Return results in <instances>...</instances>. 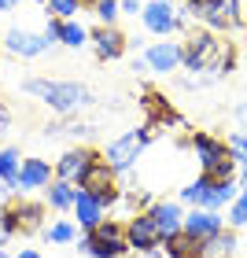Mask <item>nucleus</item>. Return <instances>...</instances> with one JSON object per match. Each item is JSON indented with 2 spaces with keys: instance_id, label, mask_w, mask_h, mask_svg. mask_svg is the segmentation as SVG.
I'll list each match as a JSON object with an SVG mask.
<instances>
[{
  "instance_id": "28",
  "label": "nucleus",
  "mask_w": 247,
  "mask_h": 258,
  "mask_svg": "<svg viewBox=\"0 0 247 258\" xmlns=\"http://www.w3.org/2000/svg\"><path fill=\"white\" fill-rule=\"evenodd\" d=\"M92 15L100 19V26H114L118 15H122V4H118V0H103V4L92 8Z\"/></svg>"
},
{
  "instance_id": "42",
  "label": "nucleus",
  "mask_w": 247,
  "mask_h": 258,
  "mask_svg": "<svg viewBox=\"0 0 247 258\" xmlns=\"http://www.w3.org/2000/svg\"><path fill=\"white\" fill-rule=\"evenodd\" d=\"M229 258H232V254H229Z\"/></svg>"
},
{
  "instance_id": "40",
  "label": "nucleus",
  "mask_w": 247,
  "mask_h": 258,
  "mask_svg": "<svg viewBox=\"0 0 247 258\" xmlns=\"http://www.w3.org/2000/svg\"><path fill=\"white\" fill-rule=\"evenodd\" d=\"M37 4H48V0H37Z\"/></svg>"
},
{
  "instance_id": "24",
  "label": "nucleus",
  "mask_w": 247,
  "mask_h": 258,
  "mask_svg": "<svg viewBox=\"0 0 247 258\" xmlns=\"http://www.w3.org/2000/svg\"><path fill=\"white\" fill-rule=\"evenodd\" d=\"M203 247H207V258H229L236 251V229H221L218 236L203 240Z\"/></svg>"
},
{
  "instance_id": "30",
  "label": "nucleus",
  "mask_w": 247,
  "mask_h": 258,
  "mask_svg": "<svg viewBox=\"0 0 247 258\" xmlns=\"http://www.w3.org/2000/svg\"><path fill=\"white\" fill-rule=\"evenodd\" d=\"M229 225H232V229H240V225H247V184L240 188V196H236V203L229 207Z\"/></svg>"
},
{
  "instance_id": "9",
  "label": "nucleus",
  "mask_w": 247,
  "mask_h": 258,
  "mask_svg": "<svg viewBox=\"0 0 247 258\" xmlns=\"http://www.w3.org/2000/svg\"><path fill=\"white\" fill-rule=\"evenodd\" d=\"M126 236H129V247L133 251H159L162 247V236H159V229H155V221H151V214L144 210V214H133L126 221Z\"/></svg>"
},
{
  "instance_id": "35",
  "label": "nucleus",
  "mask_w": 247,
  "mask_h": 258,
  "mask_svg": "<svg viewBox=\"0 0 247 258\" xmlns=\"http://www.w3.org/2000/svg\"><path fill=\"white\" fill-rule=\"evenodd\" d=\"M15 4H19V0H0V11H11Z\"/></svg>"
},
{
  "instance_id": "16",
  "label": "nucleus",
  "mask_w": 247,
  "mask_h": 258,
  "mask_svg": "<svg viewBox=\"0 0 247 258\" xmlns=\"http://www.w3.org/2000/svg\"><path fill=\"white\" fill-rule=\"evenodd\" d=\"M48 37L44 33H30V30H8L4 33V48L11 55H22V59H33V55H41V52H48Z\"/></svg>"
},
{
  "instance_id": "26",
  "label": "nucleus",
  "mask_w": 247,
  "mask_h": 258,
  "mask_svg": "<svg viewBox=\"0 0 247 258\" xmlns=\"http://www.w3.org/2000/svg\"><path fill=\"white\" fill-rule=\"evenodd\" d=\"M59 44H67V48H81V44H89V30L81 26V22H74V19H63Z\"/></svg>"
},
{
  "instance_id": "2",
  "label": "nucleus",
  "mask_w": 247,
  "mask_h": 258,
  "mask_svg": "<svg viewBox=\"0 0 247 258\" xmlns=\"http://www.w3.org/2000/svg\"><path fill=\"white\" fill-rule=\"evenodd\" d=\"M184 144L196 151L199 173H207L210 181L236 177V159H232V151H229V140L210 137V133H192V137H184Z\"/></svg>"
},
{
  "instance_id": "33",
  "label": "nucleus",
  "mask_w": 247,
  "mask_h": 258,
  "mask_svg": "<svg viewBox=\"0 0 247 258\" xmlns=\"http://www.w3.org/2000/svg\"><path fill=\"white\" fill-rule=\"evenodd\" d=\"M236 118H240V133H247V103L236 111Z\"/></svg>"
},
{
  "instance_id": "27",
  "label": "nucleus",
  "mask_w": 247,
  "mask_h": 258,
  "mask_svg": "<svg viewBox=\"0 0 247 258\" xmlns=\"http://www.w3.org/2000/svg\"><path fill=\"white\" fill-rule=\"evenodd\" d=\"M44 236H48L52 243H74L78 240V229H74V221H55V225L44 229Z\"/></svg>"
},
{
  "instance_id": "25",
  "label": "nucleus",
  "mask_w": 247,
  "mask_h": 258,
  "mask_svg": "<svg viewBox=\"0 0 247 258\" xmlns=\"http://www.w3.org/2000/svg\"><path fill=\"white\" fill-rule=\"evenodd\" d=\"M210 188H214V181H210L207 173H199L192 184H184V188H181V199H184V203H192V207H207Z\"/></svg>"
},
{
  "instance_id": "31",
  "label": "nucleus",
  "mask_w": 247,
  "mask_h": 258,
  "mask_svg": "<svg viewBox=\"0 0 247 258\" xmlns=\"http://www.w3.org/2000/svg\"><path fill=\"white\" fill-rule=\"evenodd\" d=\"M118 4H122V15H137V11H144L140 0H118Z\"/></svg>"
},
{
  "instance_id": "21",
  "label": "nucleus",
  "mask_w": 247,
  "mask_h": 258,
  "mask_svg": "<svg viewBox=\"0 0 247 258\" xmlns=\"http://www.w3.org/2000/svg\"><path fill=\"white\" fill-rule=\"evenodd\" d=\"M19 173H22V155L15 148H0V181L8 192H19Z\"/></svg>"
},
{
  "instance_id": "20",
  "label": "nucleus",
  "mask_w": 247,
  "mask_h": 258,
  "mask_svg": "<svg viewBox=\"0 0 247 258\" xmlns=\"http://www.w3.org/2000/svg\"><path fill=\"white\" fill-rule=\"evenodd\" d=\"M70 210H74V218H78V229H81V232L96 229L100 221H103V214H107L100 199H92L89 192H81V188H78V199H74V207H70Z\"/></svg>"
},
{
  "instance_id": "22",
  "label": "nucleus",
  "mask_w": 247,
  "mask_h": 258,
  "mask_svg": "<svg viewBox=\"0 0 247 258\" xmlns=\"http://www.w3.org/2000/svg\"><path fill=\"white\" fill-rule=\"evenodd\" d=\"M243 184L236 177H229V181H214V188H210V199H207V210H221V207H232L236 203V196H240Z\"/></svg>"
},
{
  "instance_id": "18",
  "label": "nucleus",
  "mask_w": 247,
  "mask_h": 258,
  "mask_svg": "<svg viewBox=\"0 0 247 258\" xmlns=\"http://www.w3.org/2000/svg\"><path fill=\"white\" fill-rule=\"evenodd\" d=\"M52 181H55V166H48V159H22L19 192H30V188H48Z\"/></svg>"
},
{
  "instance_id": "19",
  "label": "nucleus",
  "mask_w": 247,
  "mask_h": 258,
  "mask_svg": "<svg viewBox=\"0 0 247 258\" xmlns=\"http://www.w3.org/2000/svg\"><path fill=\"white\" fill-rule=\"evenodd\" d=\"M162 247H166V258H207V247L203 240L192 236V232H173V236L162 240Z\"/></svg>"
},
{
  "instance_id": "39",
  "label": "nucleus",
  "mask_w": 247,
  "mask_h": 258,
  "mask_svg": "<svg viewBox=\"0 0 247 258\" xmlns=\"http://www.w3.org/2000/svg\"><path fill=\"white\" fill-rule=\"evenodd\" d=\"M0 258H11V254H8V251H0Z\"/></svg>"
},
{
  "instance_id": "38",
  "label": "nucleus",
  "mask_w": 247,
  "mask_h": 258,
  "mask_svg": "<svg viewBox=\"0 0 247 258\" xmlns=\"http://www.w3.org/2000/svg\"><path fill=\"white\" fill-rule=\"evenodd\" d=\"M4 192H8V188H4V181H0V199H4Z\"/></svg>"
},
{
  "instance_id": "29",
  "label": "nucleus",
  "mask_w": 247,
  "mask_h": 258,
  "mask_svg": "<svg viewBox=\"0 0 247 258\" xmlns=\"http://www.w3.org/2000/svg\"><path fill=\"white\" fill-rule=\"evenodd\" d=\"M48 15H55V19H74L78 11H81V0H48Z\"/></svg>"
},
{
  "instance_id": "41",
  "label": "nucleus",
  "mask_w": 247,
  "mask_h": 258,
  "mask_svg": "<svg viewBox=\"0 0 247 258\" xmlns=\"http://www.w3.org/2000/svg\"><path fill=\"white\" fill-rule=\"evenodd\" d=\"M140 4H148V0H140Z\"/></svg>"
},
{
  "instance_id": "10",
  "label": "nucleus",
  "mask_w": 247,
  "mask_h": 258,
  "mask_svg": "<svg viewBox=\"0 0 247 258\" xmlns=\"http://www.w3.org/2000/svg\"><path fill=\"white\" fill-rule=\"evenodd\" d=\"M140 19H144V26H148L151 33H159V37H170V33L181 26L173 0H148L144 11H140Z\"/></svg>"
},
{
  "instance_id": "36",
  "label": "nucleus",
  "mask_w": 247,
  "mask_h": 258,
  "mask_svg": "<svg viewBox=\"0 0 247 258\" xmlns=\"http://www.w3.org/2000/svg\"><path fill=\"white\" fill-rule=\"evenodd\" d=\"M96 4H103V0H81V8H89V11L96 8Z\"/></svg>"
},
{
  "instance_id": "12",
  "label": "nucleus",
  "mask_w": 247,
  "mask_h": 258,
  "mask_svg": "<svg viewBox=\"0 0 247 258\" xmlns=\"http://www.w3.org/2000/svg\"><path fill=\"white\" fill-rule=\"evenodd\" d=\"M89 44L96 48V55L103 63H111V59H122L126 55V44H129V37L118 30V26H96L89 33Z\"/></svg>"
},
{
  "instance_id": "11",
  "label": "nucleus",
  "mask_w": 247,
  "mask_h": 258,
  "mask_svg": "<svg viewBox=\"0 0 247 258\" xmlns=\"http://www.w3.org/2000/svg\"><path fill=\"white\" fill-rule=\"evenodd\" d=\"M100 155L92 148H70L63 151L59 159H55V181H70V184H78L81 177H85V170L96 162Z\"/></svg>"
},
{
  "instance_id": "3",
  "label": "nucleus",
  "mask_w": 247,
  "mask_h": 258,
  "mask_svg": "<svg viewBox=\"0 0 247 258\" xmlns=\"http://www.w3.org/2000/svg\"><path fill=\"white\" fill-rule=\"evenodd\" d=\"M22 89L30 92V96L44 100L52 111L59 114H70L78 107H85V103H92V92L85 85H78V81H52V78H26L22 81Z\"/></svg>"
},
{
  "instance_id": "1",
  "label": "nucleus",
  "mask_w": 247,
  "mask_h": 258,
  "mask_svg": "<svg viewBox=\"0 0 247 258\" xmlns=\"http://www.w3.org/2000/svg\"><path fill=\"white\" fill-rule=\"evenodd\" d=\"M181 44H184L181 67L188 74L221 78V74H229V70L236 67V48H232V41H225L214 30H192Z\"/></svg>"
},
{
  "instance_id": "17",
  "label": "nucleus",
  "mask_w": 247,
  "mask_h": 258,
  "mask_svg": "<svg viewBox=\"0 0 247 258\" xmlns=\"http://www.w3.org/2000/svg\"><path fill=\"white\" fill-rule=\"evenodd\" d=\"M140 107H144L148 114V122H155L159 129H166V125H181V114L170 107V100L162 96V92L155 89H144V96H140Z\"/></svg>"
},
{
  "instance_id": "5",
  "label": "nucleus",
  "mask_w": 247,
  "mask_h": 258,
  "mask_svg": "<svg viewBox=\"0 0 247 258\" xmlns=\"http://www.w3.org/2000/svg\"><path fill=\"white\" fill-rule=\"evenodd\" d=\"M44 225V203L37 199H11L8 207H0V229L8 232V236H30V232H41Z\"/></svg>"
},
{
  "instance_id": "8",
  "label": "nucleus",
  "mask_w": 247,
  "mask_h": 258,
  "mask_svg": "<svg viewBox=\"0 0 247 258\" xmlns=\"http://www.w3.org/2000/svg\"><path fill=\"white\" fill-rule=\"evenodd\" d=\"M144 151V137H140V129H129V133H122V137H114L111 144H107V151H103V159L111 162L114 170H129L137 162V155Z\"/></svg>"
},
{
  "instance_id": "4",
  "label": "nucleus",
  "mask_w": 247,
  "mask_h": 258,
  "mask_svg": "<svg viewBox=\"0 0 247 258\" xmlns=\"http://www.w3.org/2000/svg\"><path fill=\"white\" fill-rule=\"evenodd\" d=\"M78 251L89 254V258H122L126 251H133V247H129V236H126V225H122V221L103 218L96 229L81 232Z\"/></svg>"
},
{
  "instance_id": "32",
  "label": "nucleus",
  "mask_w": 247,
  "mask_h": 258,
  "mask_svg": "<svg viewBox=\"0 0 247 258\" xmlns=\"http://www.w3.org/2000/svg\"><path fill=\"white\" fill-rule=\"evenodd\" d=\"M11 125V111H8V103H0V133Z\"/></svg>"
},
{
  "instance_id": "34",
  "label": "nucleus",
  "mask_w": 247,
  "mask_h": 258,
  "mask_svg": "<svg viewBox=\"0 0 247 258\" xmlns=\"http://www.w3.org/2000/svg\"><path fill=\"white\" fill-rule=\"evenodd\" d=\"M15 258H41V254H37V251H33V247H22V251H19Z\"/></svg>"
},
{
  "instance_id": "13",
  "label": "nucleus",
  "mask_w": 247,
  "mask_h": 258,
  "mask_svg": "<svg viewBox=\"0 0 247 258\" xmlns=\"http://www.w3.org/2000/svg\"><path fill=\"white\" fill-rule=\"evenodd\" d=\"M144 59H148V70H155V74H170V70H177L181 59H184V44L181 41H155L144 52Z\"/></svg>"
},
{
  "instance_id": "6",
  "label": "nucleus",
  "mask_w": 247,
  "mask_h": 258,
  "mask_svg": "<svg viewBox=\"0 0 247 258\" xmlns=\"http://www.w3.org/2000/svg\"><path fill=\"white\" fill-rule=\"evenodd\" d=\"M114 173H118V170H114L107 159H96V162H92V166L85 170V177L78 181V188H81V192H89L92 199H100V203H103V210H107V207H114V203L122 199V192H118V181H114Z\"/></svg>"
},
{
  "instance_id": "37",
  "label": "nucleus",
  "mask_w": 247,
  "mask_h": 258,
  "mask_svg": "<svg viewBox=\"0 0 247 258\" xmlns=\"http://www.w3.org/2000/svg\"><path fill=\"white\" fill-rule=\"evenodd\" d=\"M8 240H11V236H8V232H4V229H0V247H4V243H8Z\"/></svg>"
},
{
  "instance_id": "15",
  "label": "nucleus",
  "mask_w": 247,
  "mask_h": 258,
  "mask_svg": "<svg viewBox=\"0 0 247 258\" xmlns=\"http://www.w3.org/2000/svg\"><path fill=\"white\" fill-rule=\"evenodd\" d=\"M225 229V218H221V210H207V207H192L184 214V232H192L199 240H210L218 236V232Z\"/></svg>"
},
{
  "instance_id": "14",
  "label": "nucleus",
  "mask_w": 247,
  "mask_h": 258,
  "mask_svg": "<svg viewBox=\"0 0 247 258\" xmlns=\"http://www.w3.org/2000/svg\"><path fill=\"white\" fill-rule=\"evenodd\" d=\"M148 214H151V221H155V229H159V236H162V240L184 229V210H181L177 199H155Z\"/></svg>"
},
{
  "instance_id": "23",
  "label": "nucleus",
  "mask_w": 247,
  "mask_h": 258,
  "mask_svg": "<svg viewBox=\"0 0 247 258\" xmlns=\"http://www.w3.org/2000/svg\"><path fill=\"white\" fill-rule=\"evenodd\" d=\"M44 199H48L52 210H70V207H74V199H78V184H70V181H52L48 188H44Z\"/></svg>"
},
{
  "instance_id": "7",
  "label": "nucleus",
  "mask_w": 247,
  "mask_h": 258,
  "mask_svg": "<svg viewBox=\"0 0 247 258\" xmlns=\"http://www.w3.org/2000/svg\"><path fill=\"white\" fill-rule=\"evenodd\" d=\"M199 22L214 33H229L232 26H240V0H203Z\"/></svg>"
}]
</instances>
